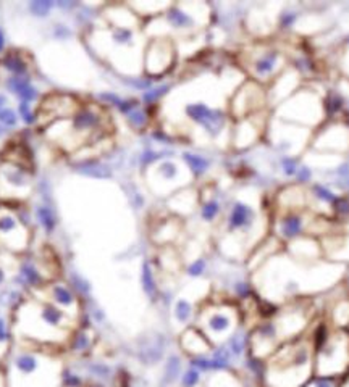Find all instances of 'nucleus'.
<instances>
[{
    "instance_id": "18",
    "label": "nucleus",
    "mask_w": 349,
    "mask_h": 387,
    "mask_svg": "<svg viewBox=\"0 0 349 387\" xmlns=\"http://www.w3.org/2000/svg\"><path fill=\"white\" fill-rule=\"evenodd\" d=\"M7 87L13 94L18 95L21 102L31 103L39 97L38 89L33 86V82H31V79L28 76H12L7 81Z\"/></svg>"
},
{
    "instance_id": "20",
    "label": "nucleus",
    "mask_w": 349,
    "mask_h": 387,
    "mask_svg": "<svg viewBox=\"0 0 349 387\" xmlns=\"http://www.w3.org/2000/svg\"><path fill=\"white\" fill-rule=\"evenodd\" d=\"M225 346L230 350L233 360L246 358V355L249 353V334L246 331L236 329L228 341L225 342Z\"/></svg>"
},
{
    "instance_id": "47",
    "label": "nucleus",
    "mask_w": 349,
    "mask_h": 387,
    "mask_svg": "<svg viewBox=\"0 0 349 387\" xmlns=\"http://www.w3.org/2000/svg\"><path fill=\"white\" fill-rule=\"evenodd\" d=\"M5 105H7V97L3 94H0V110L5 108Z\"/></svg>"
},
{
    "instance_id": "10",
    "label": "nucleus",
    "mask_w": 349,
    "mask_h": 387,
    "mask_svg": "<svg viewBox=\"0 0 349 387\" xmlns=\"http://www.w3.org/2000/svg\"><path fill=\"white\" fill-rule=\"evenodd\" d=\"M165 21L176 33H191L197 26V20L188 10V5H172L165 12Z\"/></svg>"
},
{
    "instance_id": "40",
    "label": "nucleus",
    "mask_w": 349,
    "mask_h": 387,
    "mask_svg": "<svg viewBox=\"0 0 349 387\" xmlns=\"http://www.w3.org/2000/svg\"><path fill=\"white\" fill-rule=\"evenodd\" d=\"M282 166H283V171L288 174V176H296V173H298V162L294 160V158L291 157H284L282 160Z\"/></svg>"
},
{
    "instance_id": "9",
    "label": "nucleus",
    "mask_w": 349,
    "mask_h": 387,
    "mask_svg": "<svg viewBox=\"0 0 349 387\" xmlns=\"http://www.w3.org/2000/svg\"><path fill=\"white\" fill-rule=\"evenodd\" d=\"M102 111L94 105H83L71 116V131L75 134H87L96 132L102 126Z\"/></svg>"
},
{
    "instance_id": "16",
    "label": "nucleus",
    "mask_w": 349,
    "mask_h": 387,
    "mask_svg": "<svg viewBox=\"0 0 349 387\" xmlns=\"http://www.w3.org/2000/svg\"><path fill=\"white\" fill-rule=\"evenodd\" d=\"M141 287L142 292L146 294V297L151 302H157L158 297H160V289H158V281L155 276V268L149 260H144L141 265Z\"/></svg>"
},
{
    "instance_id": "38",
    "label": "nucleus",
    "mask_w": 349,
    "mask_h": 387,
    "mask_svg": "<svg viewBox=\"0 0 349 387\" xmlns=\"http://www.w3.org/2000/svg\"><path fill=\"white\" fill-rule=\"evenodd\" d=\"M20 116L23 118V121L26 124H33L36 123V113L33 111V108H31V103L28 102H20Z\"/></svg>"
},
{
    "instance_id": "3",
    "label": "nucleus",
    "mask_w": 349,
    "mask_h": 387,
    "mask_svg": "<svg viewBox=\"0 0 349 387\" xmlns=\"http://www.w3.org/2000/svg\"><path fill=\"white\" fill-rule=\"evenodd\" d=\"M184 115L209 136L217 137L225 129L226 115L220 108H214L204 102H191L184 105Z\"/></svg>"
},
{
    "instance_id": "42",
    "label": "nucleus",
    "mask_w": 349,
    "mask_h": 387,
    "mask_svg": "<svg viewBox=\"0 0 349 387\" xmlns=\"http://www.w3.org/2000/svg\"><path fill=\"white\" fill-rule=\"evenodd\" d=\"M310 169L309 168H305V166H301L298 169V173H296V178H298V181L299 183H307L309 179H310Z\"/></svg>"
},
{
    "instance_id": "43",
    "label": "nucleus",
    "mask_w": 349,
    "mask_h": 387,
    "mask_svg": "<svg viewBox=\"0 0 349 387\" xmlns=\"http://www.w3.org/2000/svg\"><path fill=\"white\" fill-rule=\"evenodd\" d=\"M340 107H341V100H340V97H336V95H331L330 100H328V110H330V111H336Z\"/></svg>"
},
{
    "instance_id": "29",
    "label": "nucleus",
    "mask_w": 349,
    "mask_h": 387,
    "mask_svg": "<svg viewBox=\"0 0 349 387\" xmlns=\"http://www.w3.org/2000/svg\"><path fill=\"white\" fill-rule=\"evenodd\" d=\"M172 202H176V205L172 206V210L176 211V213H181V206L184 205V215H186V213H191V211L194 210L193 206L196 205V202H197V200L191 199V195H188L186 190H184V192H179L176 195H173Z\"/></svg>"
},
{
    "instance_id": "28",
    "label": "nucleus",
    "mask_w": 349,
    "mask_h": 387,
    "mask_svg": "<svg viewBox=\"0 0 349 387\" xmlns=\"http://www.w3.org/2000/svg\"><path fill=\"white\" fill-rule=\"evenodd\" d=\"M5 68L8 71H12L15 76H26V71H28V66H26L24 60L17 54H8L5 57Z\"/></svg>"
},
{
    "instance_id": "31",
    "label": "nucleus",
    "mask_w": 349,
    "mask_h": 387,
    "mask_svg": "<svg viewBox=\"0 0 349 387\" xmlns=\"http://www.w3.org/2000/svg\"><path fill=\"white\" fill-rule=\"evenodd\" d=\"M125 116H126L128 124L131 126V128H134V129H142L147 124V115H146V111L139 107V105H137V107L133 108L131 111H128Z\"/></svg>"
},
{
    "instance_id": "4",
    "label": "nucleus",
    "mask_w": 349,
    "mask_h": 387,
    "mask_svg": "<svg viewBox=\"0 0 349 387\" xmlns=\"http://www.w3.org/2000/svg\"><path fill=\"white\" fill-rule=\"evenodd\" d=\"M257 223L256 208L244 202V200H235L231 204L228 213L225 218L226 232L231 236L235 234H249Z\"/></svg>"
},
{
    "instance_id": "45",
    "label": "nucleus",
    "mask_w": 349,
    "mask_h": 387,
    "mask_svg": "<svg viewBox=\"0 0 349 387\" xmlns=\"http://www.w3.org/2000/svg\"><path fill=\"white\" fill-rule=\"evenodd\" d=\"M335 204L340 213H349V202H346V200H336Z\"/></svg>"
},
{
    "instance_id": "41",
    "label": "nucleus",
    "mask_w": 349,
    "mask_h": 387,
    "mask_svg": "<svg viewBox=\"0 0 349 387\" xmlns=\"http://www.w3.org/2000/svg\"><path fill=\"white\" fill-rule=\"evenodd\" d=\"M52 34H54V37L57 41H66V39H70V37H71V31L65 24H55Z\"/></svg>"
},
{
    "instance_id": "1",
    "label": "nucleus",
    "mask_w": 349,
    "mask_h": 387,
    "mask_svg": "<svg viewBox=\"0 0 349 387\" xmlns=\"http://www.w3.org/2000/svg\"><path fill=\"white\" fill-rule=\"evenodd\" d=\"M314 371L312 348L304 339L283 342L268 358L267 387H304Z\"/></svg>"
},
{
    "instance_id": "25",
    "label": "nucleus",
    "mask_w": 349,
    "mask_h": 387,
    "mask_svg": "<svg viewBox=\"0 0 349 387\" xmlns=\"http://www.w3.org/2000/svg\"><path fill=\"white\" fill-rule=\"evenodd\" d=\"M183 160L186 163V166L189 168L194 176H202L204 173H207V169L210 166L209 158H205L199 153H193V152H184L183 153Z\"/></svg>"
},
{
    "instance_id": "44",
    "label": "nucleus",
    "mask_w": 349,
    "mask_h": 387,
    "mask_svg": "<svg viewBox=\"0 0 349 387\" xmlns=\"http://www.w3.org/2000/svg\"><path fill=\"white\" fill-rule=\"evenodd\" d=\"M8 339V329H7V325H5V321L0 318V342L7 341Z\"/></svg>"
},
{
    "instance_id": "23",
    "label": "nucleus",
    "mask_w": 349,
    "mask_h": 387,
    "mask_svg": "<svg viewBox=\"0 0 349 387\" xmlns=\"http://www.w3.org/2000/svg\"><path fill=\"white\" fill-rule=\"evenodd\" d=\"M109 36L112 44L116 47H134L136 33L133 28H123V26H110Z\"/></svg>"
},
{
    "instance_id": "35",
    "label": "nucleus",
    "mask_w": 349,
    "mask_h": 387,
    "mask_svg": "<svg viewBox=\"0 0 349 387\" xmlns=\"http://www.w3.org/2000/svg\"><path fill=\"white\" fill-rule=\"evenodd\" d=\"M168 91H170V86L168 84H163V86H158V87H152V89H147L142 94V100H144L146 103H155L158 99L163 97Z\"/></svg>"
},
{
    "instance_id": "21",
    "label": "nucleus",
    "mask_w": 349,
    "mask_h": 387,
    "mask_svg": "<svg viewBox=\"0 0 349 387\" xmlns=\"http://www.w3.org/2000/svg\"><path fill=\"white\" fill-rule=\"evenodd\" d=\"M34 218H36V221H38V224L41 226V229L44 231L47 236L54 234V231L57 229V216H55L50 205L41 204V205L36 206Z\"/></svg>"
},
{
    "instance_id": "49",
    "label": "nucleus",
    "mask_w": 349,
    "mask_h": 387,
    "mask_svg": "<svg viewBox=\"0 0 349 387\" xmlns=\"http://www.w3.org/2000/svg\"><path fill=\"white\" fill-rule=\"evenodd\" d=\"M2 134H3V128L0 126V136H2Z\"/></svg>"
},
{
    "instance_id": "24",
    "label": "nucleus",
    "mask_w": 349,
    "mask_h": 387,
    "mask_svg": "<svg viewBox=\"0 0 349 387\" xmlns=\"http://www.w3.org/2000/svg\"><path fill=\"white\" fill-rule=\"evenodd\" d=\"M78 173H83L86 176L91 178H97V179H107L112 176V171L107 165L100 163L97 160H89V162H83L76 166Z\"/></svg>"
},
{
    "instance_id": "27",
    "label": "nucleus",
    "mask_w": 349,
    "mask_h": 387,
    "mask_svg": "<svg viewBox=\"0 0 349 387\" xmlns=\"http://www.w3.org/2000/svg\"><path fill=\"white\" fill-rule=\"evenodd\" d=\"M178 387H204V374L194 367H188L178 381Z\"/></svg>"
},
{
    "instance_id": "48",
    "label": "nucleus",
    "mask_w": 349,
    "mask_h": 387,
    "mask_svg": "<svg viewBox=\"0 0 349 387\" xmlns=\"http://www.w3.org/2000/svg\"><path fill=\"white\" fill-rule=\"evenodd\" d=\"M5 278H7V276H5V271H3L2 268H0V285L5 283Z\"/></svg>"
},
{
    "instance_id": "19",
    "label": "nucleus",
    "mask_w": 349,
    "mask_h": 387,
    "mask_svg": "<svg viewBox=\"0 0 349 387\" xmlns=\"http://www.w3.org/2000/svg\"><path fill=\"white\" fill-rule=\"evenodd\" d=\"M183 169L179 166V163L170 158H165V160L157 162V165H154V176L158 179V184H174L181 178Z\"/></svg>"
},
{
    "instance_id": "5",
    "label": "nucleus",
    "mask_w": 349,
    "mask_h": 387,
    "mask_svg": "<svg viewBox=\"0 0 349 387\" xmlns=\"http://www.w3.org/2000/svg\"><path fill=\"white\" fill-rule=\"evenodd\" d=\"M174 58L173 44L168 39H154L146 50V73L151 76H160L172 68Z\"/></svg>"
},
{
    "instance_id": "37",
    "label": "nucleus",
    "mask_w": 349,
    "mask_h": 387,
    "mask_svg": "<svg viewBox=\"0 0 349 387\" xmlns=\"http://www.w3.org/2000/svg\"><path fill=\"white\" fill-rule=\"evenodd\" d=\"M304 387H338L336 381L333 376H320L315 374L314 378L309 379Z\"/></svg>"
},
{
    "instance_id": "15",
    "label": "nucleus",
    "mask_w": 349,
    "mask_h": 387,
    "mask_svg": "<svg viewBox=\"0 0 349 387\" xmlns=\"http://www.w3.org/2000/svg\"><path fill=\"white\" fill-rule=\"evenodd\" d=\"M137 355H139L142 365H155L160 362L165 355V342H163L162 336L146 339V342L137 350Z\"/></svg>"
},
{
    "instance_id": "17",
    "label": "nucleus",
    "mask_w": 349,
    "mask_h": 387,
    "mask_svg": "<svg viewBox=\"0 0 349 387\" xmlns=\"http://www.w3.org/2000/svg\"><path fill=\"white\" fill-rule=\"evenodd\" d=\"M94 342H96V334L91 327H79V329L73 331L68 341V347L70 350L76 355H84L92 350Z\"/></svg>"
},
{
    "instance_id": "34",
    "label": "nucleus",
    "mask_w": 349,
    "mask_h": 387,
    "mask_svg": "<svg viewBox=\"0 0 349 387\" xmlns=\"http://www.w3.org/2000/svg\"><path fill=\"white\" fill-rule=\"evenodd\" d=\"M55 7V2H47V0H39V2L29 3V12L38 18H44L50 13V10Z\"/></svg>"
},
{
    "instance_id": "33",
    "label": "nucleus",
    "mask_w": 349,
    "mask_h": 387,
    "mask_svg": "<svg viewBox=\"0 0 349 387\" xmlns=\"http://www.w3.org/2000/svg\"><path fill=\"white\" fill-rule=\"evenodd\" d=\"M312 194H314V197L317 200L325 202V204H335L338 200L336 195L333 194L328 187H325V185H322V184H314V185H312Z\"/></svg>"
},
{
    "instance_id": "12",
    "label": "nucleus",
    "mask_w": 349,
    "mask_h": 387,
    "mask_svg": "<svg viewBox=\"0 0 349 387\" xmlns=\"http://www.w3.org/2000/svg\"><path fill=\"white\" fill-rule=\"evenodd\" d=\"M197 308H196V304L193 299H189L186 295H179L176 297V300L173 302L172 306V320L174 323V326H179L183 329L191 326V323L196 320L197 316Z\"/></svg>"
},
{
    "instance_id": "32",
    "label": "nucleus",
    "mask_w": 349,
    "mask_h": 387,
    "mask_svg": "<svg viewBox=\"0 0 349 387\" xmlns=\"http://www.w3.org/2000/svg\"><path fill=\"white\" fill-rule=\"evenodd\" d=\"M89 373H91L94 378H97L99 381H102V383L113 378V369L105 363H92L91 367H89Z\"/></svg>"
},
{
    "instance_id": "26",
    "label": "nucleus",
    "mask_w": 349,
    "mask_h": 387,
    "mask_svg": "<svg viewBox=\"0 0 349 387\" xmlns=\"http://www.w3.org/2000/svg\"><path fill=\"white\" fill-rule=\"evenodd\" d=\"M221 210L223 208H221V204L218 199H215V197L207 199L205 202H202V205H200V208H199L200 220L204 223H207V224L215 223V220H218Z\"/></svg>"
},
{
    "instance_id": "13",
    "label": "nucleus",
    "mask_w": 349,
    "mask_h": 387,
    "mask_svg": "<svg viewBox=\"0 0 349 387\" xmlns=\"http://www.w3.org/2000/svg\"><path fill=\"white\" fill-rule=\"evenodd\" d=\"M18 281L21 284H24L26 287L42 289L50 283V278L45 276V274L41 271L39 266L33 262V260H26V262L21 263V266H20Z\"/></svg>"
},
{
    "instance_id": "8",
    "label": "nucleus",
    "mask_w": 349,
    "mask_h": 387,
    "mask_svg": "<svg viewBox=\"0 0 349 387\" xmlns=\"http://www.w3.org/2000/svg\"><path fill=\"white\" fill-rule=\"evenodd\" d=\"M214 344L205 337V334L197 326H189L179 334V348L189 358L199 357V355H207L214 350Z\"/></svg>"
},
{
    "instance_id": "36",
    "label": "nucleus",
    "mask_w": 349,
    "mask_h": 387,
    "mask_svg": "<svg viewBox=\"0 0 349 387\" xmlns=\"http://www.w3.org/2000/svg\"><path fill=\"white\" fill-rule=\"evenodd\" d=\"M20 221L12 215H3L0 216V232L2 234H10V232L18 231Z\"/></svg>"
},
{
    "instance_id": "7",
    "label": "nucleus",
    "mask_w": 349,
    "mask_h": 387,
    "mask_svg": "<svg viewBox=\"0 0 349 387\" xmlns=\"http://www.w3.org/2000/svg\"><path fill=\"white\" fill-rule=\"evenodd\" d=\"M305 226H307V221H305L304 211L289 210L275 223V237L289 244L304 236Z\"/></svg>"
},
{
    "instance_id": "30",
    "label": "nucleus",
    "mask_w": 349,
    "mask_h": 387,
    "mask_svg": "<svg viewBox=\"0 0 349 387\" xmlns=\"http://www.w3.org/2000/svg\"><path fill=\"white\" fill-rule=\"evenodd\" d=\"M207 266H209V263H207V258H204V257H197V258H194L191 263L188 265L186 266V274L189 278H193V279H197L200 276H204L205 273H207Z\"/></svg>"
},
{
    "instance_id": "39",
    "label": "nucleus",
    "mask_w": 349,
    "mask_h": 387,
    "mask_svg": "<svg viewBox=\"0 0 349 387\" xmlns=\"http://www.w3.org/2000/svg\"><path fill=\"white\" fill-rule=\"evenodd\" d=\"M0 123L5 126H15L18 123V115L15 113V110L5 107L0 110Z\"/></svg>"
},
{
    "instance_id": "11",
    "label": "nucleus",
    "mask_w": 349,
    "mask_h": 387,
    "mask_svg": "<svg viewBox=\"0 0 349 387\" xmlns=\"http://www.w3.org/2000/svg\"><path fill=\"white\" fill-rule=\"evenodd\" d=\"M283 65V58L278 52L270 50V52H263L262 55H259L256 60L252 61V74L254 78L259 79V81H265V79H270L272 76L278 73V70Z\"/></svg>"
},
{
    "instance_id": "22",
    "label": "nucleus",
    "mask_w": 349,
    "mask_h": 387,
    "mask_svg": "<svg viewBox=\"0 0 349 387\" xmlns=\"http://www.w3.org/2000/svg\"><path fill=\"white\" fill-rule=\"evenodd\" d=\"M3 178L8 184H12L17 189H28L31 185V178L28 169L20 165H12V168L5 169Z\"/></svg>"
},
{
    "instance_id": "14",
    "label": "nucleus",
    "mask_w": 349,
    "mask_h": 387,
    "mask_svg": "<svg viewBox=\"0 0 349 387\" xmlns=\"http://www.w3.org/2000/svg\"><path fill=\"white\" fill-rule=\"evenodd\" d=\"M183 358L179 353H170L163 363L162 376H160V387H174L178 386V381L183 374Z\"/></svg>"
},
{
    "instance_id": "2",
    "label": "nucleus",
    "mask_w": 349,
    "mask_h": 387,
    "mask_svg": "<svg viewBox=\"0 0 349 387\" xmlns=\"http://www.w3.org/2000/svg\"><path fill=\"white\" fill-rule=\"evenodd\" d=\"M196 323L214 346H220L238 329L240 318L236 308L231 305H207L197 311Z\"/></svg>"
},
{
    "instance_id": "6",
    "label": "nucleus",
    "mask_w": 349,
    "mask_h": 387,
    "mask_svg": "<svg viewBox=\"0 0 349 387\" xmlns=\"http://www.w3.org/2000/svg\"><path fill=\"white\" fill-rule=\"evenodd\" d=\"M44 290H45L47 302L57 305L58 308L66 311V313L71 315L73 318L81 311V300H79V295L73 290V287L68 283H63L60 279H54L45 285Z\"/></svg>"
},
{
    "instance_id": "46",
    "label": "nucleus",
    "mask_w": 349,
    "mask_h": 387,
    "mask_svg": "<svg viewBox=\"0 0 349 387\" xmlns=\"http://www.w3.org/2000/svg\"><path fill=\"white\" fill-rule=\"evenodd\" d=\"M3 47H5V34H3V31L0 29V52L3 50Z\"/></svg>"
}]
</instances>
